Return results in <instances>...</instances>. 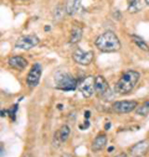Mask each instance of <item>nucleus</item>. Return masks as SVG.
Returning a JSON list of instances; mask_svg holds the SVG:
<instances>
[{"label": "nucleus", "instance_id": "obj_1", "mask_svg": "<svg viewBox=\"0 0 149 157\" xmlns=\"http://www.w3.org/2000/svg\"><path fill=\"white\" fill-rule=\"evenodd\" d=\"M140 79V74L137 72V71H133V69H128L126 71L121 78L119 81L117 82L116 84V92L121 95H127L129 94L138 84Z\"/></svg>", "mask_w": 149, "mask_h": 157}, {"label": "nucleus", "instance_id": "obj_2", "mask_svg": "<svg viewBox=\"0 0 149 157\" xmlns=\"http://www.w3.org/2000/svg\"><path fill=\"white\" fill-rule=\"evenodd\" d=\"M96 46L99 51L106 53L117 52L118 50H121V42L118 40V36L112 31H106L99 35L96 38Z\"/></svg>", "mask_w": 149, "mask_h": 157}, {"label": "nucleus", "instance_id": "obj_3", "mask_svg": "<svg viewBox=\"0 0 149 157\" xmlns=\"http://www.w3.org/2000/svg\"><path fill=\"white\" fill-rule=\"evenodd\" d=\"M54 84H55L56 89L65 90V92H71V90H74L77 88L79 82H77L76 78H74L73 75H71L70 73L63 72V71H58V72L55 73Z\"/></svg>", "mask_w": 149, "mask_h": 157}, {"label": "nucleus", "instance_id": "obj_4", "mask_svg": "<svg viewBox=\"0 0 149 157\" xmlns=\"http://www.w3.org/2000/svg\"><path fill=\"white\" fill-rule=\"evenodd\" d=\"M39 42H40V40L36 35H26V36L20 37L15 42V48L26 51V50H30V48H34L35 46H37Z\"/></svg>", "mask_w": 149, "mask_h": 157}, {"label": "nucleus", "instance_id": "obj_5", "mask_svg": "<svg viewBox=\"0 0 149 157\" xmlns=\"http://www.w3.org/2000/svg\"><path fill=\"white\" fill-rule=\"evenodd\" d=\"M72 58L74 62L81 66H88L90 63H92V61L95 58V52L93 51H83L81 48H77L72 53Z\"/></svg>", "mask_w": 149, "mask_h": 157}, {"label": "nucleus", "instance_id": "obj_6", "mask_svg": "<svg viewBox=\"0 0 149 157\" xmlns=\"http://www.w3.org/2000/svg\"><path fill=\"white\" fill-rule=\"evenodd\" d=\"M41 74H42V67L40 63H35L32 64L27 77H26V83L30 88H35L40 82V78H41Z\"/></svg>", "mask_w": 149, "mask_h": 157}, {"label": "nucleus", "instance_id": "obj_7", "mask_svg": "<svg viewBox=\"0 0 149 157\" xmlns=\"http://www.w3.org/2000/svg\"><path fill=\"white\" fill-rule=\"evenodd\" d=\"M138 103L135 100H122V101H116L112 105V110L118 114H128L132 113L134 109H137Z\"/></svg>", "mask_w": 149, "mask_h": 157}, {"label": "nucleus", "instance_id": "obj_8", "mask_svg": "<svg viewBox=\"0 0 149 157\" xmlns=\"http://www.w3.org/2000/svg\"><path fill=\"white\" fill-rule=\"evenodd\" d=\"M79 89L82 93V95L85 98H90L92 97L93 92H95V77H86L80 82L79 84Z\"/></svg>", "mask_w": 149, "mask_h": 157}, {"label": "nucleus", "instance_id": "obj_9", "mask_svg": "<svg viewBox=\"0 0 149 157\" xmlns=\"http://www.w3.org/2000/svg\"><path fill=\"white\" fill-rule=\"evenodd\" d=\"M148 151H149V139L142 140V141L134 144L129 148V153L133 157H143L144 155L148 153Z\"/></svg>", "mask_w": 149, "mask_h": 157}, {"label": "nucleus", "instance_id": "obj_10", "mask_svg": "<svg viewBox=\"0 0 149 157\" xmlns=\"http://www.w3.org/2000/svg\"><path fill=\"white\" fill-rule=\"evenodd\" d=\"M95 92L98 95H101V97H104L106 94H108V92H109V84L106 81L104 77H102V75L95 77Z\"/></svg>", "mask_w": 149, "mask_h": 157}, {"label": "nucleus", "instance_id": "obj_11", "mask_svg": "<svg viewBox=\"0 0 149 157\" xmlns=\"http://www.w3.org/2000/svg\"><path fill=\"white\" fill-rule=\"evenodd\" d=\"M9 64H10L11 68H15L18 71H22L27 67L29 62L22 56H13V57L9 58Z\"/></svg>", "mask_w": 149, "mask_h": 157}, {"label": "nucleus", "instance_id": "obj_12", "mask_svg": "<svg viewBox=\"0 0 149 157\" xmlns=\"http://www.w3.org/2000/svg\"><path fill=\"white\" fill-rule=\"evenodd\" d=\"M68 136H70V128L67 126V125H63V126H61V129L56 132V135H55V141L57 142V145H60V144H63V142H66L67 141V139H68Z\"/></svg>", "mask_w": 149, "mask_h": 157}, {"label": "nucleus", "instance_id": "obj_13", "mask_svg": "<svg viewBox=\"0 0 149 157\" xmlns=\"http://www.w3.org/2000/svg\"><path fill=\"white\" fill-rule=\"evenodd\" d=\"M107 145V135L106 134H99L92 142V150L93 151H101L106 147Z\"/></svg>", "mask_w": 149, "mask_h": 157}, {"label": "nucleus", "instance_id": "obj_14", "mask_svg": "<svg viewBox=\"0 0 149 157\" xmlns=\"http://www.w3.org/2000/svg\"><path fill=\"white\" fill-rule=\"evenodd\" d=\"M80 5H81V0H67L65 5V10L68 15H74L77 13Z\"/></svg>", "mask_w": 149, "mask_h": 157}, {"label": "nucleus", "instance_id": "obj_15", "mask_svg": "<svg viewBox=\"0 0 149 157\" xmlns=\"http://www.w3.org/2000/svg\"><path fill=\"white\" fill-rule=\"evenodd\" d=\"M81 37H82V27L81 26H73V29L71 31V36H70V42L77 44V42H80Z\"/></svg>", "mask_w": 149, "mask_h": 157}, {"label": "nucleus", "instance_id": "obj_16", "mask_svg": "<svg viewBox=\"0 0 149 157\" xmlns=\"http://www.w3.org/2000/svg\"><path fill=\"white\" fill-rule=\"evenodd\" d=\"M132 41L140 48V50H143V51H149V46H148V44L143 40L142 37H139V36H137V35H132Z\"/></svg>", "mask_w": 149, "mask_h": 157}, {"label": "nucleus", "instance_id": "obj_17", "mask_svg": "<svg viewBox=\"0 0 149 157\" xmlns=\"http://www.w3.org/2000/svg\"><path fill=\"white\" fill-rule=\"evenodd\" d=\"M135 113L138 115H142V116H147L149 114V99L145 100L140 106H137L135 109Z\"/></svg>", "mask_w": 149, "mask_h": 157}, {"label": "nucleus", "instance_id": "obj_18", "mask_svg": "<svg viewBox=\"0 0 149 157\" xmlns=\"http://www.w3.org/2000/svg\"><path fill=\"white\" fill-rule=\"evenodd\" d=\"M140 9H142V4H140L139 0H137V2H134L133 4H129V8H128L129 13H138Z\"/></svg>", "mask_w": 149, "mask_h": 157}, {"label": "nucleus", "instance_id": "obj_19", "mask_svg": "<svg viewBox=\"0 0 149 157\" xmlns=\"http://www.w3.org/2000/svg\"><path fill=\"white\" fill-rule=\"evenodd\" d=\"M16 111H18V104L13 105L10 109H9V117L14 121L15 120V117H16Z\"/></svg>", "mask_w": 149, "mask_h": 157}, {"label": "nucleus", "instance_id": "obj_20", "mask_svg": "<svg viewBox=\"0 0 149 157\" xmlns=\"http://www.w3.org/2000/svg\"><path fill=\"white\" fill-rule=\"evenodd\" d=\"M0 115L2 116H9V109L8 110H0Z\"/></svg>", "mask_w": 149, "mask_h": 157}, {"label": "nucleus", "instance_id": "obj_21", "mask_svg": "<svg viewBox=\"0 0 149 157\" xmlns=\"http://www.w3.org/2000/svg\"><path fill=\"white\" fill-rule=\"evenodd\" d=\"M4 155V145L0 144V157H2Z\"/></svg>", "mask_w": 149, "mask_h": 157}, {"label": "nucleus", "instance_id": "obj_22", "mask_svg": "<svg viewBox=\"0 0 149 157\" xmlns=\"http://www.w3.org/2000/svg\"><path fill=\"white\" fill-rule=\"evenodd\" d=\"M116 157H128V156H127V153H124V152H122V153H119V155H117Z\"/></svg>", "mask_w": 149, "mask_h": 157}, {"label": "nucleus", "instance_id": "obj_23", "mask_svg": "<svg viewBox=\"0 0 149 157\" xmlns=\"http://www.w3.org/2000/svg\"><path fill=\"white\" fill-rule=\"evenodd\" d=\"M109 126H111V124H109V123H107V124H106V130H108V129H109Z\"/></svg>", "mask_w": 149, "mask_h": 157}, {"label": "nucleus", "instance_id": "obj_24", "mask_svg": "<svg viewBox=\"0 0 149 157\" xmlns=\"http://www.w3.org/2000/svg\"><path fill=\"white\" fill-rule=\"evenodd\" d=\"M134 2H137V0H128V4H133Z\"/></svg>", "mask_w": 149, "mask_h": 157}, {"label": "nucleus", "instance_id": "obj_25", "mask_svg": "<svg viewBox=\"0 0 149 157\" xmlns=\"http://www.w3.org/2000/svg\"><path fill=\"white\" fill-rule=\"evenodd\" d=\"M113 148H115V147H113V146H111V147H109V148H108V151H109V152H112V151H113Z\"/></svg>", "mask_w": 149, "mask_h": 157}, {"label": "nucleus", "instance_id": "obj_26", "mask_svg": "<svg viewBox=\"0 0 149 157\" xmlns=\"http://www.w3.org/2000/svg\"><path fill=\"white\" fill-rule=\"evenodd\" d=\"M144 2H145V4H147V5H149V0H144Z\"/></svg>", "mask_w": 149, "mask_h": 157}]
</instances>
